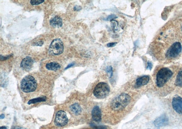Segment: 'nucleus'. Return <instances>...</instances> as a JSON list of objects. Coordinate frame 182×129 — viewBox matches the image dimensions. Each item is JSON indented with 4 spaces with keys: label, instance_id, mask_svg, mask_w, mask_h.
Wrapping results in <instances>:
<instances>
[{
    "label": "nucleus",
    "instance_id": "nucleus-1",
    "mask_svg": "<svg viewBox=\"0 0 182 129\" xmlns=\"http://www.w3.org/2000/svg\"><path fill=\"white\" fill-rule=\"evenodd\" d=\"M130 97L127 93H122L114 99L111 103V108L113 110L119 111L124 109L130 102Z\"/></svg>",
    "mask_w": 182,
    "mask_h": 129
},
{
    "label": "nucleus",
    "instance_id": "nucleus-2",
    "mask_svg": "<svg viewBox=\"0 0 182 129\" xmlns=\"http://www.w3.org/2000/svg\"><path fill=\"white\" fill-rule=\"evenodd\" d=\"M37 86V81L32 76H25L21 82V89L25 93L33 92L36 90Z\"/></svg>",
    "mask_w": 182,
    "mask_h": 129
},
{
    "label": "nucleus",
    "instance_id": "nucleus-3",
    "mask_svg": "<svg viewBox=\"0 0 182 129\" xmlns=\"http://www.w3.org/2000/svg\"><path fill=\"white\" fill-rule=\"evenodd\" d=\"M173 75V72L170 69L163 68L159 70L156 76V82L158 87H163Z\"/></svg>",
    "mask_w": 182,
    "mask_h": 129
},
{
    "label": "nucleus",
    "instance_id": "nucleus-4",
    "mask_svg": "<svg viewBox=\"0 0 182 129\" xmlns=\"http://www.w3.org/2000/svg\"><path fill=\"white\" fill-rule=\"evenodd\" d=\"M110 89L107 83L103 82L98 83L94 91V95L98 99H103L108 96Z\"/></svg>",
    "mask_w": 182,
    "mask_h": 129
},
{
    "label": "nucleus",
    "instance_id": "nucleus-5",
    "mask_svg": "<svg viewBox=\"0 0 182 129\" xmlns=\"http://www.w3.org/2000/svg\"><path fill=\"white\" fill-rule=\"evenodd\" d=\"M64 45L61 39H56L53 40L50 44L49 53L52 55H59L63 53Z\"/></svg>",
    "mask_w": 182,
    "mask_h": 129
},
{
    "label": "nucleus",
    "instance_id": "nucleus-6",
    "mask_svg": "<svg viewBox=\"0 0 182 129\" xmlns=\"http://www.w3.org/2000/svg\"><path fill=\"white\" fill-rule=\"evenodd\" d=\"M182 50V45L179 42H175L173 43L169 49L167 53L166 56L169 58H174L177 56Z\"/></svg>",
    "mask_w": 182,
    "mask_h": 129
},
{
    "label": "nucleus",
    "instance_id": "nucleus-7",
    "mask_svg": "<svg viewBox=\"0 0 182 129\" xmlns=\"http://www.w3.org/2000/svg\"><path fill=\"white\" fill-rule=\"evenodd\" d=\"M68 122V118L66 113L63 111H60L56 114L55 123L59 127L65 125Z\"/></svg>",
    "mask_w": 182,
    "mask_h": 129
},
{
    "label": "nucleus",
    "instance_id": "nucleus-8",
    "mask_svg": "<svg viewBox=\"0 0 182 129\" xmlns=\"http://www.w3.org/2000/svg\"><path fill=\"white\" fill-rule=\"evenodd\" d=\"M172 107L180 115H182V98L179 96L175 97L172 100Z\"/></svg>",
    "mask_w": 182,
    "mask_h": 129
},
{
    "label": "nucleus",
    "instance_id": "nucleus-9",
    "mask_svg": "<svg viewBox=\"0 0 182 129\" xmlns=\"http://www.w3.org/2000/svg\"><path fill=\"white\" fill-rule=\"evenodd\" d=\"M34 61L30 57L27 56L22 60L21 67L25 71H29L31 69L33 66Z\"/></svg>",
    "mask_w": 182,
    "mask_h": 129
},
{
    "label": "nucleus",
    "instance_id": "nucleus-10",
    "mask_svg": "<svg viewBox=\"0 0 182 129\" xmlns=\"http://www.w3.org/2000/svg\"><path fill=\"white\" fill-rule=\"evenodd\" d=\"M169 123V118L166 115H162L156 119L154 125L158 127H162L167 125Z\"/></svg>",
    "mask_w": 182,
    "mask_h": 129
},
{
    "label": "nucleus",
    "instance_id": "nucleus-11",
    "mask_svg": "<svg viewBox=\"0 0 182 129\" xmlns=\"http://www.w3.org/2000/svg\"><path fill=\"white\" fill-rule=\"evenodd\" d=\"M92 118L95 122H99L102 119V114L100 108L98 106H95L92 112Z\"/></svg>",
    "mask_w": 182,
    "mask_h": 129
},
{
    "label": "nucleus",
    "instance_id": "nucleus-12",
    "mask_svg": "<svg viewBox=\"0 0 182 129\" xmlns=\"http://www.w3.org/2000/svg\"><path fill=\"white\" fill-rule=\"evenodd\" d=\"M50 24L54 28L61 27L62 26V19L59 16H55L50 20Z\"/></svg>",
    "mask_w": 182,
    "mask_h": 129
},
{
    "label": "nucleus",
    "instance_id": "nucleus-13",
    "mask_svg": "<svg viewBox=\"0 0 182 129\" xmlns=\"http://www.w3.org/2000/svg\"><path fill=\"white\" fill-rule=\"evenodd\" d=\"M149 81V77L148 76H144L139 77L136 81V85L138 87L144 86L148 83Z\"/></svg>",
    "mask_w": 182,
    "mask_h": 129
},
{
    "label": "nucleus",
    "instance_id": "nucleus-14",
    "mask_svg": "<svg viewBox=\"0 0 182 129\" xmlns=\"http://www.w3.org/2000/svg\"><path fill=\"white\" fill-rule=\"evenodd\" d=\"M46 69L51 71H57L61 68V66L58 63L56 62H51L47 63L46 65Z\"/></svg>",
    "mask_w": 182,
    "mask_h": 129
},
{
    "label": "nucleus",
    "instance_id": "nucleus-15",
    "mask_svg": "<svg viewBox=\"0 0 182 129\" xmlns=\"http://www.w3.org/2000/svg\"><path fill=\"white\" fill-rule=\"evenodd\" d=\"M70 110L73 114L79 115L81 111V108L80 105L77 103H74L70 107Z\"/></svg>",
    "mask_w": 182,
    "mask_h": 129
},
{
    "label": "nucleus",
    "instance_id": "nucleus-16",
    "mask_svg": "<svg viewBox=\"0 0 182 129\" xmlns=\"http://www.w3.org/2000/svg\"><path fill=\"white\" fill-rule=\"evenodd\" d=\"M46 97L45 96H42L41 97H38L37 98L31 99L28 102V104L30 105L31 104H35L36 103L40 102H44L46 101Z\"/></svg>",
    "mask_w": 182,
    "mask_h": 129
},
{
    "label": "nucleus",
    "instance_id": "nucleus-17",
    "mask_svg": "<svg viewBox=\"0 0 182 129\" xmlns=\"http://www.w3.org/2000/svg\"><path fill=\"white\" fill-rule=\"evenodd\" d=\"M175 84L176 86L179 87L182 86V70L180 71L178 74L176 79Z\"/></svg>",
    "mask_w": 182,
    "mask_h": 129
},
{
    "label": "nucleus",
    "instance_id": "nucleus-18",
    "mask_svg": "<svg viewBox=\"0 0 182 129\" xmlns=\"http://www.w3.org/2000/svg\"><path fill=\"white\" fill-rule=\"evenodd\" d=\"M44 2V1H43V0H38V1L32 0V1H30L31 4L33 5V6L39 5V4H41V3H43Z\"/></svg>",
    "mask_w": 182,
    "mask_h": 129
},
{
    "label": "nucleus",
    "instance_id": "nucleus-19",
    "mask_svg": "<svg viewBox=\"0 0 182 129\" xmlns=\"http://www.w3.org/2000/svg\"><path fill=\"white\" fill-rule=\"evenodd\" d=\"M106 70L108 73H109L110 74V77H111L112 76V75H113V70H112V67L111 66L107 67L106 68Z\"/></svg>",
    "mask_w": 182,
    "mask_h": 129
},
{
    "label": "nucleus",
    "instance_id": "nucleus-20",
    "mask_svg": "<svg viewBox=\"0 0 182 129\" xmlns=\"http://www.w3.org/2000/svg\"><path fill=\"white\" fill-rule=\"evenodd\" d=\"M43 41H40L37 42L33 44V45H34V46H42V45H43Z\"/></svg>",
    "mask_w": 182,
    "mask_h": 129
},
{
    "label": "nucleus",
    "instance_id": "nucleus-21",
    "mask_svg": "<svg viewBox=\"0 0 182 129\" xmlns=\"http://www.w3.org/2000/svg\"><path fill=\"white\" fill-rule=\"evenodd\" d=\"M152 67H153V65H152V63L150 62L148 63V66L147 67V69L150 70L152 69Z\"/></svg>",
    "mask_w": 182,
    "mask_h": 129
},
{
    "label": "nucleus",
    "instance_id": "nucleus-22",
    "mask_svg": "<svg viewBox=\"0 0 182 129\" xmlns=\"http://www.w3.org/2000/svg\"><path fill=\"white\" fill-rule=\"evenodd\" d=\"M117 43V42L111 43H108V44H107V46L109 47H112L113 46H115Z\"/></svg>",
    "mask_w": 182,
    "mask_h": 129
},
{
    "label": "nucleus",
    "instance_id": "nucleus-23",
    "mask_svg": "<svg viewBox=\"0 0 182 129\" xmlns=\"http://www.w3.org/2000/svg\"><path fill=\"white\" fill-rule=\"evenodd\" d=\"M81 9L82 7H80V6H75L74 7V10H77V11H79V10H81Z\"/></svg>",
    "mask_w": 182,
    "mask_h": 129
},
{
    "label": "nucleus",
    "instance_id": "nucleus-24",
    "mask_svg": "<svg viewBox=\"0 0 182 129\" xmlns=\"http://www.w3.org/2000/svg\"><path fill=\"white\" fill-rule=\"evenodd\" d=\"M73 65H74V63H70V64H69V65H68V66H67V67L66 68H65V70L67 69H69V68H71V67H72V66H73Z\"/></svg>",
    "mask_w": 182,
    "mask_h": 129
},
{
    "label": "nucleus",
    "instance_id": "nucleus-25",
    "mask_svg": "<svg viewBox=\"0 0 182 129\" xmlns=\"http://www.w3.org/2000/svg\"><path fill=\"white\" fill-rule=\"evenodd\" d=\"M4 117H5V116H4V114H1V119H3L4 118Z\"/></svg>",
    "mask_w": 182,
    "mask_h": 129
},
{
    "label": "nucleus",
    "instance_id": "nucleus-26",
    "mask_svg": "<svg viewBox=\"0 0 182 129\" xmlns=\"http://www.w3.org/2000/svg\"><path fill=\"white\" fill-rule=\"evenodd\" d=\"M1 129H7V128L6 127H5V126H1Z\"/></svg>",
    "mask_w": 182,
    "mask_h": 129
},
{
    "label": "nucleus",
    "instance_id": "nucleus-27",
    "mask_svg": "<svg viewBox=\"0 0 182 129\" xmlns=\"http://www.w3.org/2000/svg\"><path fill=\"white\" fill-rule=\"evenodd\" d=\"M22 129V128H20V127H15V128H14V129Z\"/></svg>",
    "mask_w": 182,
    "mask_h": 129
},
{
    "label": "nucleus",
    "instance_id": "nucleus-28",
    "mask_svg": "<svg viewBox=\"0 0 182 129\" xmlns=\"http://www.w3.org/2000/svg\"><path fill=\"white\" fill-rule=\"evenodd\" d=\"M181 30H182V27H181Z\"/></svg>",
    "mask_w": 182,
    "mask_h": 129
},
{
    "label": "nucleus",
    "instance_id": "nucleus-29",
    "mask_svg": "<svg viewBox=\"0 0 182 129\" xmlns=\"http://www.w3.org/2000/svg\"></svg>",
    "mask_w": 182,
    "mask_h": 129
}]
</instances>
